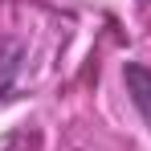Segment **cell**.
<instances>
[{
	"label": "cell",
	"mask_w": 151,
	"mask_h": 151,
	"mask_svg": "<svg viewBox=\"0 0 151 151\" xmlns=\"http://www.w3.org/2000/svg\"><path fill=\"white\" fill-rule=\"evenodd\" d=\"M123 86H127V94H131V102H135L143 127L151 131V70L143 61H127L123 65Z\"/></svg>",
	"instance_id": "obj_1"
},
{
	"label": "cell",
	"mask_w": 151,
	"mask_h": 151,
	"mask_svg": "<svg viewBox=\"0 0 151 151\" xmlns=\"http://www.w3.org/2000/svg\"><path fill=\"white\" fill-rule=\"evenodd\" d=\"M21 70H25V45L0 41V102H12L21 90Z\"/></svg>",
	"instance_id": "obj_2"
}]
</instances>
